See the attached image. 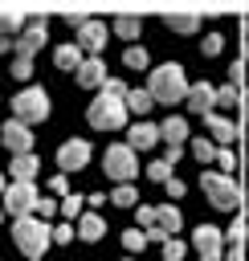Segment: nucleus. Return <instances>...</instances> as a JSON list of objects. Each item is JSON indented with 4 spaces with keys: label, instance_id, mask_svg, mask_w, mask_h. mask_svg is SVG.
<instances>
[{
    "label": "nucleus",
    "instance_id": "nucleus-1",
    "mask_svg": "<svg viewBox=\"0 0 249 261\" xmlns=\"http://www.w3.org/2000/svg\"><path fill=\"white\" fill-rule=\"evenodd\" d=\"M147 94L151 102H163V106H176L188 98V77H184V65L180 61H163L151 69V82H147Z\"/></svg>",
    "mask_w": 249,
    "mask_h": 261
},
{
    "label": "nucleus",
    "instance_id": "nucleus-2",
    "mask_svg": "<svg viewBox=\"0 0 249 261\" xmlns=\"http://www.w3.org/2000/svg\"><path fill=\"white\" fill-rule=\"evenodd\" d=\"M53 224L49 220H41V216H16V224H12V241H16V249L29 257V261H41V253L53 245V232H49Z\"/></svg>",
    "mask_w": 249,
    "mask_h": 261
},
{
    "label": "nucleus",
    "instance_id": "nucleus-3",
    "mask_svg": "<svg viewBox=\"0 0 249 261\" xmlns=\"http://www.w3.org/2000/svg\"><path fill=\"white\" fill-rule=\"evenodd\" d=\"M200 188H204V196L212 200V208L233 212V208L241 204V188H237V179L225 175V171H200Z\"/></svg>",
    "mask_w": 249,
    "mask_h": 261
},
{
    "label": "nucleus",
    "instance_id": "nucleus-4",
    "mask_svg": "<svg viewBox=\"0 0 249 261\" xmlns=\"http://www.w3.org/2000/svg\"><path fill=\"white\" fill-rule=\"evenodd\" d=\"M86 122L94 126V130H118L122 122H127V106H122V98H94L90 102V110H86Z\"/></svg>",
    "mask_w": 249,
    "mask_h": 261
},
{
    "label": "nucleus",
    "instance_id": "nucleus-5",
    "mask_svg": "<svg viewBox=\"0 0 249 261\" xmlns=\"http://www.w3.org/2000/svg\"><path fill=\"white\" fill-rule=\"evenodd\" d=\"M12 110H16V118H20L24 126L49 118V94H45V86H24V90L12 98Z\"/></svg>",
    "mask_w": 249,
    "mask_h": 261
},
{
    "label": "nucleus",
    "instance_id": "nucleus-6",
    "mask_svg": "<svg viewBox=\"0 0 249 261\" xmlns=\"http://www.w3.org/2000/svg\"><path fill=\"white\" fill-rule=\"evenodd\" d=\"M139 151H131L127 143H114V147H106V155H102V171L110 175V179H118V184H131L135 179V171H139V159H135Z\"/></svg>",
    "mask_w": 249,
    "mask_h": 261
},
{
    "label": "nucleus",
    "instance_id": "nucleus-7",
    "mask_svg": "<svg viewBox=\"0 0 249 261\" xmlns=\"http://www.w3.org/2000/svg\"><path fill=\"white\" fill-rule=\"evenodd\" d=\"M33 208H37V188L24 184V179H12V184L4 188V212H12V216H29Z\"/></svg>",
    "mask_w": 249,
    "mask_h": 261
},
{
    "label": "nucleus",
    "instance_id": "nucleus-8",
    "mask_svg": "<svg viewBox=\"0 0 249 261\" xmlns=\"http://www.w3.org/2000/svg\"><path fill=\"white\" fill-rule=\"evenodd\" d=\"M106 37H110V24H102V20H86V24L78 29V41H73V45H78L86 57H102Z\"/></svg>",
    "mask_w": 249,
    "mask_h": 261
},
{
    "label": "nucleus",
    "instance_id": "nucleus-9",
    "mask_svg": "<svg viewBox=\"0 0 249 261\" xmlns=\"http://www.w3.org/2000/svg\"><path fill=\"white\" fill-rule=\"evenodd\" d=\"M0 143H4V151H12V155H29V151H33V130H29L20 118H8V122L0 126Z\"/></svg>",
    "mask_w": 249,
    "mask_h": 261
},
{
    "label": "nucleus",
    "instance_id": "nucleus-10",
    "mask_svg": "<svg viewBox=\"0 0 249 261\" xmlns=\"http://www.w3.org/2000/svg\"><path fill=\"white\" fill-rule=\"evenodd\" d=\"M86 163H90V143H86V139H69V143L57 147V167H61V175L82 171Z\"/></svg>",
    "mask_w": 249,
    "mask_h": 261
},
{
    "label": "nucleus",
    "instance_id": "nucleus-11",
    "mask_svg": "<svg viewBox=\"0 0 249 261\" xmlns=\"http://www.w3.org/2000/svg\"><path fill=\"white\" fill-rule=\"evenodd\" d=\"M45 41H49V20H45V16L29 20V24H24V33L16 37V57H33Z\"/></svg>",
    "mask_w": 249,
    "mask_h": 261
},
{
    "label": "nucleus",
    "instance_id": "nucleus-12",
    "mask_svg": "<svg viewBox=\"0 0 249 261\" xmlns=\"http://www.w3.org/2000/svg\"><path fill=\"white\" fill-rule=\"evenodd\" d=\"M196 253L200 261H220V249H225V232L216 224H196Z\"/></svg>",
    "mask_w": 249,
    "mask_h": 261
},
{
    "label": "nucleus",
    "instance_id": "nucleus-13",
    "mask_svg": "<svg viewBox=\"0 0 249 261\" xmlns=\"http://www.w3.org/2000/svg\"><path fill=\"white\" fill-rule=\"evenodd\" d=\"M184 102H188V110H192V114H200V118H204V114H212V110H216V90H212L208 82H196V86H188V98H184Z\"/></svg>",
    "mask_w": 249,
    "mask_h": 261
},
{
    "label": "nucleus",
    "instance_id": "nucleus-14",
    "mask_svg": "<svg viewBox=\"0 0 249 261\" xmlns=\"http://www.w3.org/2000/svg\"><path fill=\"white\" fill-rule=\"evenodd\" d=\"M102 82H106V65H102V57H82V65H78V86L94 90V86H102Z\"/></svg>",
    "mask_w": 249,
    "mask_h": 261
},
{
    "label": "nucleus",
    "instance_id": "nucleus-15",
    "mask_svg": "<svg viewBox=\"0 0 249 261\" xmlns=\"http://www.w3.org/2000/svg\"><path fill=\"white\" fill-rule=\"evenodd\" d=\"M159 143V126H151V122H135L131 130H127V147L131 151H147V147H155Z\"/></svg>",
    "mask_w": 249,
    "mask_h": 261
},
{
    "label": "nucleus",
    "instance_id": "nucleus-16",
    "mask_svg": "<svg viewBox=\"0 0 249 261\" xmlns=\"http://www.w3.org/2000/svg\"><path fill=\"white\" fill-rule=\"evenodd\" d=\"M159 139H167V147H184L188 143V118H180V114L163 118L159 122Z\"/></svg>",
    "mask_w": 249,
    "mask_h": 261
},
{
    "label": "nucleus",
    "instance_id": "nucleus-17",
    "mask_svg": "<svg viewBox=\"0 0 249 261\" xmlns=\"http://www.w3.org/2000/svg\"><path fill=\"white\" fill-rule=\"evenodd\" d=\"M204 126L212 130V139H216L220 147H229V143L237 139V126H233V118H225V114H216V110H212V114H204Z\"/></svg>",
    "mask_w": 249,
    "mask_h": 261
},
{
    "label": "nucleus",
    "instance_id": "nucleus-18",
    "mask_svg": "<svg viewBox=\"0 0 249 261\" xmlns=\"http://www.w3.org/2000/svg\"><path fill=\"white\" fill-rule=\"evenodd\" d=\"M110 33L135 45V41H139V33H143V20H139V16H131V12H122V16H114V20H110Z\"/></svg>",
    "mask_w": 249,
    "mask_h": 261
},
{
    "label": "nucleus",
    "instance_id": "nucleus-19",
    "mask_svg": "<svg viewBox=\"0 0 249 261\" xmlns=\"http://www.w3.org/2000/svg\"><path fill=\"white\" fill-rule=\"evenodd\" d=\"M73 232H78L82 241H102L106 224H102V216H98V212H82V216H78V224H73Z\"/></svg>",
    "mask_w": 249,
    "mask_h": 261
},
{
    "label": "nucleus",
    "instance_id": "nucleus-20",
    "mask_svg": "<svg viewBox=\"0 0 249 261\" xmlns=\"http://www.w3.org/2000/svg\"><path fill=\"white\" fill-rule=\"evenodd\" d=\"M163 24L171 33H200V12H163Z\"/></svg>",
    "mask_w": 249,
    "mask_h": 261
},
{
    "label": "nucleus",
    "instance_id": "nucleus-21",
    "mask_svg": "<svg viewBox=\"0 0 249 261\" xmlns=\"http://www.w3.org/2000/svg\"><path fill=\"white\" fill-rule=\"evenodd\" d=\"M8 171H12V179H24V184H33V179H37V155H33V151H29V155H12Z\"/></svg>",
    "mask_w": 249,
    "mask_h": 261
},
{
    "label": "nucleus",
    "instance_id": "nucleus-22",
    "mask_svg": "<svg viewBox=\"0 0 249 261\" xmlns=\"http://www.w3.org/2000/svg\"><path fill=\"white\" fill-rule=\"evenodd\" d=\"M155 224H159L167 237H176V232L184 228V216H180V208H176V204H163V208H155Z\"/></svg>",
    "mask_w": 249,
    "mask_h": 261
},
{
    "label": "nucleus",
    "instance_id": "nucleus-23",
    "mask_svg": "<svg viewBox=\"0 0 249 261\" xmlns=\"http://www.w3.org/2000/svg\"><path fill=\"white\" fill-rule=\"evenodd\" d=\"M53 65L78 73V65H82V49H78V45H57V49H53Z\"/></svg>",
    "mask_w": 249,
    "mask_h": 261
},
{
    "label": "nucleus",
    "instance_id": "nucleus-24",
    "mask_svg": "<svg viewBox=\"0 0 249 261\" xmlns=\"http://www.w3.org/2000/svg\"><path fill=\"white\" fill-rule=\"evenodd\" d=\"M122 106H127V110H135V114H147V110H151L155 102H151V94H147V90H127Z\"/></svg>",
    "mask_w": 249,
    "mask_h": 261
},
{
    "label": "nucleus",
    "instance_id": "nucleus-25",
    "mask_svg": "<svg viewBox=\"0 0 249 261\" xmlns=\"http://www.w3.org/2000/svg\"><path fill=\"white\" fill-rule=\"evenodd\" d=\"M122 65H127V69H147V65H151V57H147V49H143V45H127Z\"/></svg>",
    "mask_w": 249,
    "mask_h": 261
},
{
    "label": "nucleus",
    "instance_id": "nucleus-26",
    "mask_svg": "<svg viewBox=\"0 0 249 261\" xmlns=\"http://www.w3.org/2000/svg\"><path fill=\"white\" fill-rule=\"evenodd\" d=\"M192 159H196V163H212V159H216V143H208V139H192Z\"/></svg>",
    "mask_w": 249,
    "mask_h": 261
},
{
    "label": "nucleus",
    "instance_id": "nucleus-27",
    "mask_svg": "<svg viewBox=\"0 0 249 261\" xmlns=\"http://www.w3.org/2000/svg\"><path fill=\"white\" fill-rule=\"evenodd\" d=\"M110 200H114L118 208H131V204H139V192H135V184H118V188L110 192Z\"/></svg>",
    "mask_w": 249,
    "mask_h": 261
},
{
    "label": "nucleus",
    "instance_id": "nucleus-28",
    "mask_svg": "<svg viewBox=\"0 0 249 261\" xmlns=\"http://www.w3.org/2000/svg\"><path fill=\"white\" fill-rule=\"evenodd\" d=\"M143 245H147V232H143V228H127V232H122V249H127L131 257H139Z\"/></svg>",
    "mask_w": 249,
    "mask_h": 261
},
{
    "label": "nucleus",
    "instance_id": "nucleus-29",
    "mask_svg": "<svg viewBox=\"0 0 249 261\" xmlns=\"http://www.w3.org/2000/svg\"><path fill=\"white\" fill-rule=\"evenodd\" d=\"M82 204H86V196H61V212H65V220H78L82 216Z\"/></svg>",
    "mask_w": 249,
    "mask_h": 261
},
{
    "label": "nucleus",
    "instance_id": "nucleus-30",
    "mask_svg": "<svg viewBox=\"0 0 249 261\" xmlns=\"http://www.w3.org/2000/svg\"><path fill=\"white\" fill-rule=\"evenodd\" d=\"M184 253H188V245L180 237H167L163 241V261H184Z\"/></svg>",
    "mask_w": 249,
    "mask_h": 261
},
{
    "label": "nucleus",
    "instance_id": "nucleus-31",
    "mask_svg": "<svg viewBox=\"0 0 249 261\" xmlns=\"http://www.w3.org/2000/svg\"><path fill=\"white\" fill-rule=\"evenodd\" d=\"M98 94H102V98H127V82H118V77H106V82L98 86Z\"/></svg>",
    "mask_w": 249,
    "mask_h": 261
},
{
    "label": "nucleus",
    "instance_id": "nucleus-32",
    "mask_svg": "<svg viewBox=\"0 0 249 261\" xmlns=\"http://www.w3.org/2000/svg\"><path fill=\"white\" fill-rule=\"evenodd\" d=\"M147 175H151L155 184H167V179H171V163H167V159H155V163H147Z\"/></svg>",
    "mask_w": 249,
    "mask_h": 261
},
{
    "label": "nucleus",
    "instance_id": "nucleus-33",
    "mask_svg": "<svg viewBox=\"0 0 249 261\" xmlns=\"http://www.w3.org/2000/svg\"><path fill=\"white\" fill-rule=\"evenodd\" d=\"M220 49H225V37H220V33H208V37L200 41V53H204V57H216Z\"/></svg>",
    "mask_w": 249,
    "mask_h": 261
},
{
    "label": "nucleus",
    "instance_id": "nucleus-34",
    "mask_svg": "<svg viewBox=\"0 0 249 261\" xmlns=\"http://www.w3.org/2000/svg\"><path fill=\"white\" fill-rule=\"evenodd\" d=\"M49 232H53V245H69V241L78 237V232H73V220H65V224H53Z\"/></svg>",
    "mask_w": 249,
    "mask_h": 261
},
{
    "label": "nucleus",
    "instance_id": "nucleus-35",
    "mask_svg": "<svg viewBox=\"0 0 249 261\" xmlns=\"http://www.w3.org/2000/svg\"><path fill=\"white\" fill-rule=\"evenodd\" d=\"M12 77L29 82V77H33V57H12Z\"/></svg>",
    "mask_w": 249,
    "mask_h": 261
},
{
    "label": "nucleus",
    "instance_id": "nucleus-36",
    "mask_svg": "<svg viewBox=\"0 0 249 261\" xmlns=\"http://www.w3.org/2000/svg\"><path fill=\"white\" fill-rule=\"evenodd\" d=\"M216 106H225V110H233V106H237V86H233V82L216 90Z\"/></svg>",
    "mask_w": 249,
    "mask_h": 261
},
{
    "label": "nucleus",
    "instance_id": "nucleus-37",
    "mask_svg": "<svg viewBox=\"0 0 249 261\" xmlns=\"http://www.w3.org/2000/svg\"><path fill=\"white\" fill-rule=\"evenodd\" d=\"M33 212H37L41 220H49V216L57 212V200H49V196H37V208H33Z\"/></svg>",
    "mask_w": 249,
    "mask_h": 261
},
{
    "label": "nucleus",
    "instance_id": "nucleus-38",
    "mask_svg": "<svg viewBox=\"0 0 249 261\" xmlns=\"http://www.w3.org/2000/svg\"><path fill=\"white\" fill-rule=\"evenodd\" d=\"M135 220H139V228H155V208H151V204H139Z\"/></svg>",
    "mask_w": 249,
    "mask_h": 261
},
{
    "label": "nucleus",
    "instance_id": "nucleus-39",
    "mask_svg": "<svg viewBox=\"0 0 249 261\" xmlns=\"http://www.w3.org/2000/svg\"><path fill=\"white\" fill-rule=\"evenodd\" d=\"M212 163H220V171H225V175H233V163H237V159H233V151H229V147H220Z\"/></svg>",
    "mask_w": 249,
    "mask_h": 261
},
{
    "label": "nucleus",
    "instance_id": "nucleus-40",
    "mask_svg": "<svg viewBox=\"0 0 249 261\" xmlns=\"http://www.w3.org/2000/svg\"><path fill=\"white\" fill-rule=\"evenodd\" d=\"M20 24H24L20 12H4V16H0V33H12V29H20Z\"/></svg>",
    "mask_w": 249,
    "mask_h": 261
},
{
    "label": "nucleus",
    "instance_id": "nucleus-41",
    "mask_svg": "<svg viewBox=\"0 0 249 261\" xmlns=\"http://www.w3.org/2000/svg\"><path fill=\"white\" fill-rule=\"evenodd\" d=\"M49 188H53L57 196H69V179H65V175H53V179H49Z\"/></svg>",
    "mask_w": 249,
    "mask_h": 261
},
{
    "label": "nucleus",
    "instance_id": "nucleus-42",
    "mask_svg": "<svg viewBox=\"0 0 249 261\" xmlns=\"http://www.w3.org/2000/svg\"><path fill=\"white\" fill-rule=\"evenodd\" d=\"M65 20H69V24H73V29H82V24H86V20H90V16H86V12H82V8H73V12H65Z\"/></svg>",
    "mask_w": 249,
    "mask_h": 261
},
{
    "label": "nucleus",
    "instance_id": "nucleus-43",
    "mask_svg": "<svg viewBox=\"0 0 249 261\" xmlns=\"http://www.w3.org/2000/svg\"><path fill=\"white\" fill-rule=\"evenodd\" d=\"M184 192H188V184H184V179H176V175H171V179H167V196H184Z\"/></svg>",
    "mask_w": 249,
    "mask_h": 261
},
{
    "label": "nucleus",
    "instance_id": "nucleus-44",
    "mask_svg": "<svg viewBox=\"0 0 249 261\" xmlns=\"http://www.w3.org/2000/svg\"><path fill=\"white\" fill-rule=\"evenodd\" d=\"M143 232H147V241H159V245H163V241H167V232H163V228H159V224H155V228H143Z\"/></svg>",
    "mask_w": 249,
    "mask_h": 261
},
{
    "label": "nucleus",
    "instance_id": "nucleus-45",
    "mask_svg": "<svg viewBox=\"0 0 249 261\" xmlns=\"http://www.w3.org/2000/svg\"><path fill=\"white\" fill-rule=\"evenodd\" d=\"M180 155H184V147H167V155H163V159L176 167V163H180Z\"/></svg>",
    "mask_w": 249,
    "mask_h": 261
},
{
    "label": "nucleus",
    "instance_id": "nucleus-46",
    "mask_svg": "<svg viewBox=\"0 0 249 261\" xmlns=\"http://www.w3.org/2000/svg\"><path fill=\"white\" fill-rule=\"evenodd\" d=\"M86 204H90V212H98V208H102V192H90V196H86Z\"/></svg>",
    "mask_w": 249,
    "mask_h": 261
},
{
    "label": "nucleus",
    "instance_id": "nucleus-47",
    "mask_svg": "<svg viewBox=\"0 0 249 261\" xmlns=\"http://www.w3.org/2000/svg\"><path fill=\"white\" fill-rule=\"evenodd\" d=\"M12 49V41H8V33H0V53H8Z\"/></svg>",
    "mask_w": 249,
    "mask_h": 261
},
{
    "label": "nucleus",
    "instance_id": "nucleus-48",
    "mask_svg": "<svg viewBox=\"0 0 249 261\" xmlns=\"http://www.w3.org/2000/svg\"><path fill=\"white\" fill-rule=\"evenodd\" d=\"M0 192H4V175H0Z\"/></svg>",
    "mask_w": 249,
    "mask_h": 261
},
{
    "label": "nucleus",
    "instance_id": "nucleus-49",
    "mask_svg": "<svg viewBox=\"0 0 249 261\" xmlns=\"http://www.w3.org/2000/svg\"><path fill=\"white\" fill-rule=\"evenodd\" d=\"M122 261H135V257H122Z\"/></svg>",
    "mask_w": 249,
    "mask_h": 261
},
{
    "label": "nucleus",
    "instance_id": "nucleus-50",
    "mask_svg": "<svg viewBox=\"0 0 249 261\" xmlns=\"http://www.w3.org/2000/svg\"><path fill=\"white\" fill-rule=\"evenodd\" d=\"M0 216H4V208H0Z\"/></svg>",
    "mask_w": 249,
    "mask_h": 261
}]
</instances>
